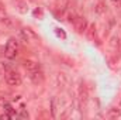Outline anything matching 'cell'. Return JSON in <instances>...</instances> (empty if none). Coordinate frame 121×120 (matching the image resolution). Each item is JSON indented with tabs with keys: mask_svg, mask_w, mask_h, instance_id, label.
Masks as SVG:
<instances>
[{
	"mask_svg": "<svg viewBox=\"0 0 121 120\" xmlns=\"http://www.w3.org/2000/svg\"><path fill=\"white\" fill-rule=\"evenodd\" d=\"M18 50H20V45H18V41L16 38H10L4 47V57L9 58V60H13L17 57L18 54Z\"/></svg>",
	"mask_w": 121,
	"mask_h": 120,
	"instance_id": "6da1fadb",
	"label": "cell"
},
{
	"mask_svg": "<svg viewBox=\"0 0 121 120\" xmlns=\"http://www.w3.org/2000/svg\"><path fill=\"white\" fill-rule=\"evenodd\" d=\"M70 23L73 24V28L76 30V32L82 34V32H85V31H86V27H87V21H86L83 17H79V16H76V17L70 18Z\"/></svg>",
	"mask_w": 121,
	"mask_h": 120,
	"instance_id": "7a4b0ae2",
	"label": "cell"
},
{
	"mask_svg": "<svg viewBox=\"0 0 121 120\" xmlns=\"http://www.w3.org/2000/svg\"><path fill=\"white\" fill-rule=\"evenodd\" d=\"M6 82L10 86H18L21 83V75L18 72H16V71H10L6 75Z\"/></svg>",
	"mask_w": 121,
	"mask_h": 120,
	"instance_id": "3957f363",
	"label": "cell"
},
{
	"mask_svg": "<svg viewBox=\"0 0 121 120\" xmlns=\"http://www.w3.org/2000/svg\"><path fill=\"white\" fill-rule=\"evenodd\" d=\"M27 74H28V78L31 79V82H32V83H35V85L42 83V81H44V74H42L41 68H37V69L28 71Z\"/></svg>",
	"mask_w": 121,
	"mask_h": 120,
	"instance_id": "277c9868",
	"label": "cell"
},
{
	"mask_svg": "<svg viewBox=\"0 0 121 120\" xmlns=\"http://www.w3.org/2000/svg\"><path fill=\"white\" fill-rule=\"evenodd\" d=\"M21 35L24 37L26 41H30V38H32V40H38V37H37L30 28H24V30H21Z\"/></svg>",
	"mask_w": 121,
	"mask_h": 120,
	"instance_id": "5b68a950",
	"label": "cell"
},
{
	"mask_svg": "<svg viewBox=\"0 0 121 120\" xmlns=\"http://www.w3.org/2000/svg\"><path fill=\"white\" fill-rule=\"evenodd\" d=\"M4 109H6V112H7V113H9V115H10L11 117H13V116L16 115V113L13 112V107H11V106H10L9 103H6V105H4Z\"/></svg>",
	"mask_w": 121,
	"mask_h": 120,
	"instance_id": "8992f818",
	"label": "cell"
},
{
	"mask_svg": "<svg viewBox=\"0 0 121 120\" xmlns=\"http://www.w3.org/2000/svg\"><path fill=\"white\" fill-rule=\"evenodd\" d=\"M55 32H56V35H58V37H60V38H63V40L66 38V34L60 30V28H55Z\"/></svg>",
	"mask_w": 121,
	"mask_h": 120,
	"instance_id": "52a82bcc",
	"label": "cell"
},
{
	"mask_svg": "<svg viewBox=\"0 0 121 120\" xmlns=\"http://www.w3.org/2000/svg\"><path fill=\"white\" fill-rule=\"evenodd\" d=\"M111 3L117 7H121V0H111Z\"/></svg>",
	"mask_w": 121,
	"mask_h": 120,
	"instance_id": "ba28073f",
	"label": "cell"
}]
</instances>
